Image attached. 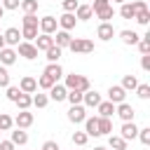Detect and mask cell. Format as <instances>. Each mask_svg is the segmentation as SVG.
Segmentation results:
<instances>
[{
    "mask_svg": "<svg viewBox=\"0 0 150 150\" xmlns=\"http://www.w3.org/2000/svg\"><path fill=\"white\" fill-rule=\"evenodd\" d=\"M70 40H73V38H70V33H68V30H56V38H54V45L63 49V47H68V42H70Z\"/></svg>",
    "mask_w": 150,
    "mask_h": 150,
    "instance_id": "obj_24",
    "label": "cell"
},
{
    "mask_svg": "<svg viewBox=\"0 0 150 150\" xmlns=\"http://www.w3.org/2000/svg\"><path fill=\"white\" fill-rule=\"evenodd\" d=\"M120 87H122L124 91H129V89H136V87H138V80H136V75H124Z\"/></svg>",
    "mask_w": 150,
    "mask_h": 150,
    "instance_id": "obj_30",
    "label": "cell"
},
{
    "mask_svg": "<svg viewBox=\"0 0 150 150\" xmlns=\"http://www.w3.org/2000/svg\"><path fill=\"white\" fill-rule=\"evenodd\" d=\"M12 143H14V145H26V143H28V134L16 127V131H12Z\"/></svg>",
    "mask_w": 150,
    "mask_h": 150,
    "instance_id": "obj_26",
    "label": "cell"
},
{
    "mask_svg": "<svg viewBox=\"0 0 150 150\" xmlns=\"http://www.w3.org/2000/svg\"><path fill=\"white\" fill-rule=\"evenodd\" d=\"M14 103L19 105V110H28V108L33 105V96H30V94H23V91H21V94H19V98H16Z\"/></svg>",
    "mask_w": 150,
    "mask_h": 150,
    "instance_id": "obj_25",
    "label": "cell"
},
{
    "mask_svg": "<svg viewBox=\"0 0 150 150\" xmlns=\"http://www.w3.org/2000/svg\"><path fill=\"white\" fill-rule=\"evenodd\" d=\"M87 138H89V136H87L84 131H75V134H73V145H84Z\"/></svg>",
    "mask_w": 150,
    "mask_h": 150,
    "instance_id": "obj_41",
    "label": "cell"
},
{
    "mask_svg": "<svg viewBox=\"0 0 150 150\" xmlns=\"http://www.w3.org/2000/svg\"><path fill=\"white\" fill-rule=\"evenodd\" d=\"M136 94H138V98L148 101V98H150V84H138V87H136Z\"/></svg>",
    "mask_w": 150,
    "mask_h": 150,
    "instance_id": "obj_38",
    "label": "cell"
},
{
    "mask_svg": "<svg viewBox=\"0 0 150 150\" xmlns=\"http://www.w3.org/2000/svg\"><path fill=\"white\" fill-rule=\"evenodd\" d=\"M14 124H16L19 129H26V127H30V124H33V112H28V110H21V112L14 117Z\"/></svg>",
    "mask_w": 150,
    "mask_h": 150,
    "instance_id": "obj_10",
    "label": "cell"
},
{
    "mask_svg": "<svg viewBox=\"0 0 150 150\" xmlns=\"http://www.w3.org/2000/svg\"><path fill=\"white\" fill-rule=\"evenodd\" d=\"M21 38H26V42L35 40V38H38V26H23V30H21Z\"/></svg>",
    "mask_w": 150,
    "mask_h": 150,
    "instance_id": "obj_33",
    "label": "cell"
},
{
    "mask_svg": "<svg viewBox=\"0 0 150 150\" xmlns=\"http://www.w3.org/2000/svg\"><path fill=\"white\" fill-rule=\"evenodd\" d=\"M19 94H21V89H19V87H12V84L7 87V98H9V101H16V98H19Z\"/></svg>",
    "mask_w": 150,
    "mask_h": 150,
    "instance_id": "obj_42",
    "label": "cell"
},
{
    "mask_svg": "<svg viewBox=\"0 0 150 150\" xmlns=\"http://www.w3.org/2000/svg\"><path fill=\"white\" fill-rule=\"evenodd\" d=\"M14 148H16V145H14L12 141H2V143H0V150H14Z\"/></svg>",
    "mask_w": 150,
    "mask_h": 150,
    "instance_id": "obj_50",
    "label": "cell"
},
{
    "mask_svg": "<svg viewBox=\"0 0 150 150\" xmlns=\"http://www.w3.org/2000/svg\"><path fill=\"white\" fill-rule=\"evenodd\" d=\"M59 26H61V30H73L75 28V21H77V16H75V12H63L59 19Z\"/></svg>",
    "mask_w": 150,
    "mask_h": 150,
    "instance_id": "obj_4",
    "label": "cell"
},
{
    "mask_svg": "<svg viewBox=\"0 0 150 150\" xmlns=\"http://www.w3.org/2000/svg\"><path fill=\"white\" fill-rule=\"evenodd\" d=\"M56 26H59V21H56L54 16H42V19L38 21V28H40L42 33H47V35L56 33Z\"/></svg>",
    "mask_w": 150,
    "mask_h": 150,
    "instance_id": "obj_5",
    "label": "cell"
},
{
    "mask_svg": "<svg viewBox=\"0 0 150 150\" xmlns=\"http://www.w3.org/2000/svg\"><path fill=\"white\" fill-rule=\"evenodd\" d=\"M2 14H5V7H2V5H0V19H2Z\"/></svg>",
    "mask_w": 150,
    "mask_h": 150,
    "instance_id": "obj_52",
    "label": "cell"
},
{
    "mask_svg": "<svg viewBox=\"0 0 150 150\" xmlns=\"http://www.w3.org/2000/svg\"><path fill=\"white\" fill-rule=\"evenodd\" d=\"M108 145L112 150H127V141L122 136H108Z\"/></svg>",
    "mask_w": 150,
    "mask_h": 150,
    "instance_id": "obj_29",
    "label": "cell"
},
{
    "mask_svg": "<svg viewBox=\"0 0 150 150\" xmlns=\"http://www.w3.org/2000/svg\"><path fill=\"white\" fill-rule=\"evenodd\" d=\"M82 103H84V105H89V108H96V105L101 103V94H96V91H89V89H87V91L82 94Z\"/></svg>",
    "mask_w": 150,
    "mask_h": 150,
    "instance_id": "obj_13",
    "label": "cell"
},
{
    "mask_svg": "<svg viewBox=\"0 0 150 150\" xmlns=\"http://www.w3.org/2000/svg\"><path fill=\"white\" fill-rule=\"evenodd\" d=\"M94 150H105V148H101V145H98V148H94Z\"/></svg>",
    "mask_w": 150,
    "mask_h": 150,
    "instance_id": "obj_54",
    "label": "cell"
},
{
    "mask_svg": "<svg viewBox=\"0 0 150 150\" xmlns=\"http://www.w3.org/2000/svg\"><path fill=\"white\" fill-rule=\"evenodd\" d=\"M96 35H98V40H103V42L112 40V35H115V28H112V23H108V21H101V26H98Z\"/></svg>",
    "mask_w": 150,
    "mask_h": 150,
    "instance_id": "obj_7",
    "label": "cell"
},
{
    "mask_svg": "<svg viewBox=\"0 0 150 150\" xmlns=\"http://www.w3.org/2000/svg\"><path fill=\"white\" fill-rule=\"evenodd\" d=\"M12 124H14V120H12L9 115L0 112V131H9V129H12Z\"/></svg>",
    "mask_w": 150,
    "mask_h": 150,
    "instance_id": "obj_36",
    "label": "cell"
},
{
    "mask_svg": "<svg viewBox=\"0 0 150 150\" xmlns=\"http://www.w3.org/2000/svg\"><path fill=\"white\" fill-rule=\"evenodd\" d=\"M0 21H2V19H0Z\"/></svg>",
    "mask_w": 150,
    "mask_h": 150,
    "instance_id": "obj_55",
    "label": "cell"
},
{
    "mask_svg": "<svg viewBox=\"0 0 150 150\" xmlns=\"http://www.w3.org/2000/svg\"><path fill=\"white\" fill-rule=\"evenodd\" d=\"M19 89H21L23 94H33V91L38 89V80H35V77H30V75H26V77H21Z\"/></svg>",
    "mask_w": 150,
    "mask_h": 150,
    "instance_id": "obj_11",
    "label": "cell"
},
{
    "mask_svg": "<svg viewBox=\"0 0 150 150\" xmlns=\"http://www.w3.org/2000/svg\"><path fill=\"white\" fill-rule=\"evenodd\" d=\"M68 49L73 54H89V52H94V42L91 40H84V38H73L68 42Z\"/></svg>",
    "mask_w": 150,
    "mask_h": 150,
    "instance_id": "obj_1",
    "label": "cell"
},
{
    "mask_svg": "<svg viewBox=\"0 0 150 150\" xmlns=\"http://www.w3.org/2000/svg\"><path fill=\"white\" fill-rule=\"evenodd\" d=\"M5 9H19V5H21V0H2L0 2Z\"/></svg>",
    "mask_w": 150,
    "mask_h": 150,
    "instance_id": "obj_44",
    "label": "cell"
},
{
    "mask_svg": "<svg viewBox=\"0 0 150 150\" xmlns=\"http://www.w3.org/2000/svg\"><path fill=\"white\" fill-rule=\"evenodd\" d=\"M0 61H2V66H12L16 61V52L9 49V47H2L0 49Z\"/></svg>",
    "mask_w": 150,
    "mask_h": 150,
    "instance_id": "obj_16",
    "label": "cell"
},
{
    "mask_svg": "<svg viewBox=\"0 0 150 150\" xmlns=\"http://www.w3.org/2000/svg\"><path fill=\"white\" fill-rule=\"evenodd\" d=\"M134 14H136L134 5H131V2H122V7H120V16H122V19H134Z\"/></svg>",
    "mask_w": 150,
    "mask_h": 150,
    "instance_id": "obj_31",
    "label": "cell"
},
{
    "mask_svg": "<svg viewBox=\"0 0 150 150\" xmlns=\"http://www.w3.org/2000/svg\"><path fill=\"white\" fill-rule=\"evenodd\" d=\"M0 87H9V73L5 68H0Z\"/></svg>",
    "mask_w": 150,
    "mask_h": 150,
    "instance_id": "obj_46",
    "label": "cell"
},
{
    "mask_svg": "<svg viewBox=\"0 0 150 150\" xmlns=\"http://www.w3.org/2000/svg\"><path fill=\"white\" fill-rule=\"evenodd\" d=\"M96 108H98V115L101 117H112V112H115V103L112 101H101Z\"/></svg>",
    "mask_w": 150,
    "mask_h": 150,
    "instance_id": "obj_20",
    "label": "cell"
},
{
    "mask_svg": "<svg viewBox=\"0 0 150 150\" xmlns=\"http://www.w3.org/2000/svg\"><path fill=\"white\" fill-rule=\"evenodd\" d=\"M47 103H49V96H47V94H35V96H33V105H35V108H45Z\"/></svg>",
    "mask_w": 150,
    "mask_h": 150,
    "instance_id": "obj_37",
    "label": "cell"
},
{
    "mask_svg": "<svg viewBox=\"0 0 150 150\" xmlns=\"http://www.w3.org/2000/svg\"><path fill=\"white\" fill-rule=\"evenodd\" d=\"M141 68H143V70H150V54H143V59H141Z\"/></svg>",
    "mask_w": 150,
    "mask_h": 150,
    "instance_id": "obj_47",
    "label": "cell"
},
{
    "mask_svg": "<svg viewBox=\"0 0 150 150\" xmlns=\"http://www.w3.org/2000/svg\"><path fill=\"white\" fill-rule=\"evenodd\" d=\"M52 84H54V80H52L49 75H45V73H42V75H40V80H38V87H42V89H47V91H49V87H52Z\"/></svg>",
    "mask_w": 150,
    "mask_h": 150,
    "instance_id": "obj_39",
    "label": "cell"
},
{
    "mask_svg": "<svg viewBox=\"0 0 150 150\" xmlns=\"http://www.w3.org/2000/svg\"><path fill=\"white\" fill-rule=\"evenodd\" d=\"M16 47H19V54H21L23 59H28V61H33V59L38 56V47H35L33 42H26V40H23V42H19Z\"/></svg>",
    "mask_w": 150,
    "mask_h": 150,
    "instance_id": "obj_6",
    "label": "cell"
},
{
    "mask_svg": "<svg viewBox=\"0 0 150 150\" xmlns=\"http://www.w3.org/2000/svg\"><path fill=\"white\" fill-rule=\"evenodd\" d=\"M82 94H84V91H80V89H68L66 98H68L73 105H77V103H82Z\"/></svg>",
    "mask_w": 150,
    "mask_h": 150,
    "instance_id": "obj_34",
    "label": "cell"
},
{
    "mask_svg": "<svg viewBox=\"0 0 150 150\" xmlns=\"http://www.w3.org/2000/svg\"><path fill=\"white\" fill-rule=\"evenodd\" d=\"M61 5H63V9H66V12H75L80 2H77V0H63Z\"/></svg>",
    "mask_w": 150,
    "mask_h": 150,
    "instance_id": "obj_43",
    "label": "cell"
},
{
    "mask_svg": "<svg viewBox=\"0 0 150 150\" xmlns=\"http://www.w3.org/2000/svg\"><path fill=\"white\" fill-rule=\"evenodd\" d=\"M136 134H138V127H136L134 122H124V124H122V138H124V141L136 138Z\"/></svg>",
    "mask_w": 150,
    "mask_h": 150,
    "instance_id": "obj_17",
    "label": "cell"
},
{
    "mask_svg": "<svg viewBox=\"0 0 150 150\" xmlns=\"http://www.w3.org/2000/svg\"><path fill=\"white\" fill-rule=\"evenodd\" d=\"M134 19H136L141 26H148V23H150V9H148V7H143V9H136Z\"/></svg>",
    "mask_w": 150,
    "mask_h": 150,
    "instance_id": "obj_27",
    "label": "cell"
},
{
    "mask_svg": "<svg viewBox=\"0 0 150 150\" xmlns=\"http://www.w3.org/2000/svg\"><path fill=\"white\" fill-rule=\"evenodd\" d=\"M52 45H54V38H52V35H47V33H42V35H38V38H35V47H38V52H40V49L45 52V49H49Z\"/></svg>",
    "mask_w": 150,
    "mask_h": 150,
    "instance_id": "obj_15",
    "label": "cell"
},
{
    "mask_svg": "<svg viewBox=\"0 0 150 150\" xmlns=\"http://www.w3.org/2000/svg\"><path fill=\"white\" fill-rule=\"evenodd\" d=\"M66 89H80V91H87L89 89V80L84 75H77V73H70L66 75Z\"/></svg>",
    "mask_w": 150,
    "mask_h": 150,
    "instance_id": "obj_2",
    "label": "cell"
},
{
    "mask_svg": "<svg viewBox=\"0 0 150 150\" xmlns=\"http://www.w3.org/2000/svg\"><path fill=\"white\" fill-rule=\"evenodd\" d=\"M84 134L98 136V117H84Z\"/></svg>",
    "mask_w": 150,
    "mask_h": 150,
    "instance_id": "obj_14",
    "label": "cell"
},
{
    "mask_svg": "<svg viewBox=\"0 0 150 150\" xmlns=\"http://www.w3.org/2000/svg\"><path fill=\"white\" fill-rule=\"evenodd\" d=\"M38 21H40V19H38L35 14H26V16H23V26H38Z\"/></svg>",
    "mask_w": 150,
    "mask_h": 150,
    "instance_id": "obj_45",
    "label": "cell"
},
{
    "mask_svg": "<svg viewBox=\"0 0 150 150\" xmlns=\"http://www.w3.org/2000/svg\"><path fill=\"white\" fill-rule=\"evenodd\" d=\"M103 5H110V0H94V5H91V12H96L98 7H103Z\"/></svg>",
    "mask_w": 150,
    "mask_h": 150,
    "instance_id": "obj_49",
    "label": "cell"
},
{
    "mask_svg": "<svg viewBox=\"0 0 150 150\" xmlns=\"http://www.w3.org/2000/svg\"><path fill=\"white\" fill-rule=\"evenodd\" d=\"M2 35H5V45H19V38H21L19 28H14V26H12V28H7Z\"/></svg>",
    "mask_w": 150,
    "mask_h": 150,
    "instance_id": "obj_18",
    "label": "cell"
},
{
    "mask_svg": "<svg viewBox=\"0 0 150 150\" xmlns=\"http://www.w3.org/2000/svg\"><path fill=\"white\" fill-rule=\"evenodd\" d=\"M66 94H68V89H66L63 84H56V82H54V84L49 87V98H54L56 103H59V101H63V98H66Z\"/></svg>",
    "mask_w": 150,
    "mask_h": 150,
    "instance_id": "obj_12",
    "label": "cell"
},
{
    "mask_svg": "<svg viewBox=\"0 0 150 150\" xmlns=\"http://www.w3.org/2000/svg\"><path fill=\"white\" fill-rule=\"evenodd\" d=\"M115 112L120 115V120H122V122H134V108H131L127 101L117 103V105H115Z\"/></svg>",
    "mask_w": 150,
    "mask_h": 150,
    "instance_id": "obj_3",
    "label": "cell"
},
{
    "mask_svg": "<svg viewBox=\"0 0 150 150\" xmlns=\"http://www.w3.org/2000/svg\"><path fill=\"white\" fill-rule=\"evenodd\" d=\"M84 117H87V115H84V105H82V103H77V105H73V108L68 110V120L75 122V124H77V122H84Z\"/></svg>",
    "mask_w": 150,
    "mask_h": 150,
    "instance_id": "obj_9",
    "label": "cell"
},
{
    "mask_svg": "<svg viewBox=\"0 0 150 150\" xmlns=\"http://www.w3.org/2000/svg\"><path fill=\"white\" fill-rule=\"evenodd\" d=\"M45 54H47V61H49V63H56V61H59V56H61V47L52 45L49 49H45Z\"/></svg>",
    "mask_w": 150,
    "mask_h": 150,
    "instance_id": "obj_32",
    "label": "cell"
},
{
    "mask_svg": "<svg viewBox=\"0 0 150 150\" xmlns=\"http://www.w3.org/2000/svg\"><path fill=\"white\" fill-rule=\"evenodd\" d=\"M124 96H127V91H124L120 84H112V87L108 89V101H112L115 105H117V103H122V101H124Z\"/></svg>",
    "mask_w": 150,
    "mask_h": 150,
    "instance_id": "obj_8",
    "label": "cell"
},
{
    "mask_svg": "<svg viewBox=\"0 0 150 150\" xmlns=\"http://www.w3.org/2000/svg\"><path fill=\"white\" fill-rule=\"evenodd\" d=\"M112 131V122L110 117H98V136H105Z\"/></svg>",
    "mask_w": 150,
    "mask_h": 150,
    "instance_id": "obj_28",
    "label": "cell"
},
{
    "mask_svg": "<svg viewBox=\"0 0 150 150\" xmlns=\"http://www.w3.org/2000/svg\"><path fill=\"white\" fill-rule=\"evenodd\" d=\"M26 14H35L38 12V0H21V5H19Z\"/></svg>",
    "mask_w": 150,
    "mask_h": 150,
    "instance_id": "obj_35",
    "label": "cell"
},
{
    "mask_svg": "<svg viewBox=\"0 0 150 150\" xmlns=\"http://www.w3.org/2000/svg\"><path fill=\"white\" fill-rule=\"evenodd\" d=\"M2 47H7V45H5V35H0V49H2Z\"/></svg>",
    "mask_w": 150,
    "mask_h": 150,
    "instance_id": "obj_51",
    "label": "cell"
},
{
    "mask_svg": "<svg viewBox=\"0 0 150 150\" xmlns=\"http://www.w3.org/2000/svg\"><path fill=\"white\" fill-rule=\"evenodd\" d=\"M120 38H122L124 45H136V42L141 40V35H138L136 30H120Z\"/></svg>",
    "mask_w": 150,
    "mask_h": 150,
    "instance_id": "obj_23",
    "label": "cell"
},
{
    "mask_svg": "<svg viewBox=\"0 0 150 150\" xmlns=\"http://www.w3.org/2000/svg\"><path fill=\"white\" fill-rule=\"evenodd\" d=\"M0 2H2V0H0Z\"/></svg>",
    "mask_w": 150,
    "mask_h": 150,
    "instance_id": "obj_56",
    "label": "cell"
},
{
    "mask_svg": "<svg viewBox=\"0 0 150 150\" xmlns=\"http://www.w3.org/2000/svg\"><path fill=\"white\" fill-rule=\"evenodd\" d=\"M42 150H59V145H56V141H45Z\"/></svg>",
    "mask_w": 150,
    "mask_h": 150,
    "instance_id": "obj_48",
    "label": "cell"
},
{
    "mask_svg": "<svg viewBox=\"0 0 150 150\" xmlns=\"http://www.w3.org/2000/svg\"><path fill=\"white\" fill-rule=\"evenodd\" d=\"M45 75H49V77H52L54 82H59V77L63 75V68L59 66V61H56V63H49V66L45 68Z\"/></svg>",
    "mask_w": 150,
    "mask_h": 150,
    "instance_id": "obj_19",
    "label": "cell"
},
{
    "mask_svg": "<svg viewBox=\"0 0 150 150\" xmlns=\"http://www.w3.org/2000/svg\"><path fill=\"white\" fill-rule=\"evenodd\" d=\"M112 2H120V5H122V2H124V0H112Z\"/></svg>",
    "mask_w": 150,
    "mask_h": 150,
    "instance_id": "obj_53",
    "label": "cell"
},
{
    "mask_svg": "<svg viewBox=\"0 0 150 150\" xmlns=\"http://www.w3.org/2000/svg\"><path fill=\"white\" fill-rule=\"evenodd\" d=\"M91 5H77V9H75V16L80 19V21H89L91 19Z\"/></svg>",
    "mask_w": 150,
    "mask_h": 150,
    "instance_id": "obj_21",
    "label": "cell"
},
{
    "mask_svg": "<svg viewBox=\"0 0 150 150\" xmlns=\"http://www.w3.org/2000/svg\"><path fill=\"white\" fill-rule=\"evenodd\" d=\"M138 138H141V143L143 145H150V127H145V129H138V134H136Z\"/></svg>",
    "mask_w": 150,
    "mask_h": 150,
    "instance_id": "obj_40",
    "label": "cell"
},
{
    "mask_svg": "<svg viewBox=\"0 0 150 150\" xmlns=\"http://www.w3.org/2000/svg\"><path fill=\"white\" fill-rule=\"evenodd\" d=\"M94 14H96L101 21H110V19H112V14H115V9H112V5H103V7H98Z\"/></svg>",
    "mask_w": 150,
    "mask_h": 150,
    "instance_id": "obj_22",
    "label": "cell"
}]
</instances>
